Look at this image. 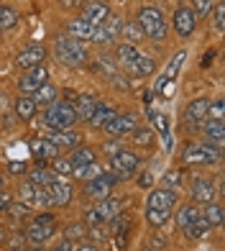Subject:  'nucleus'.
Listing matches in <instances>:
<instances>
[{
  "label": "nucleus",
  "instance_id": "nucleus-42",
  "mask_svg": "<svg viewBox=\"0 0 225 251\" xmlns=\"http://www.w3.org/2000/svg\"><path fill=\"white\" fill-rule=\"evenodd\" d=\"M110 223H112V233H126L128 226H131V218H128V215H123V213H118Z\"/></svg>",
  "mask_w": 225,
  "mask_h": 251
},
{
  "label": "nucleus",
  "instance_id": "nucleus-25",
  "mask_svg": "<svg viewBox=\"0 0 225 251\" xmlns=\"http://www.w3.org/2000/svg\"><path fill=\"white\" fill-rule=\"evenodd\" d=\"M97 108V100H92L90 95H82V98H77V105H74V113H77V121H90L92 118V113Z\"/></svg>",
  "mask_w": 225,
  "mask_h": 251
},
{
  "label": "nucleus",
  "instance_id": "nucleus-16",
  "mask_svg": "<svg viewBox=\"0 0 225 251\" xmlns=\"http://www.w3.org/2000/svg\"><path fill=\"white\" fill-rule=\"evenodd\" d=\"M44 59H46V49H44L41 44H31L28 49H23L16 56V64L23 67V70H31V67H36V64H44Z\"/></svg>",
  "mask_w": 225,
  "mask_h": 251
},
{
  "label": "nucleus",
  "instance_id": "nucleus-44",
  "mask_svg": "<svg viewBox=\"0 0 225 251\" xmlns=\"http://www.w3.org/2000/svg\"><path fill=\"white\" fill-rule=\"evenodd\" d=\"M5 213H10L13 218H23V215H28V213H31V208H28L26 202H10Z\"/></svg>",
  "mask_w": 225,
  "mask_h": 251
},
{
  "label": "nucleus",
  "instance_id": "nucleus-15",
  "mask_svg": "<svg viewBox=\"0 0 225 251\" xmlns=\"http://www.w3.org/2000/svg\"><path fill=\"white\" fill-rule=\"evenodd\" d=\"M207 110H210V100L207 98H197L187 105V113H184V121L189 123V128H197V123L207 121Z\"/></svg>",
  "mask_w": 225,
  "mask_h": 251
},
{
  "label": "nucleus",
  "instance_id": "nucleus-41",
  "mask_svg": "<svg viewBox=\"0 0 225 251\" xmlns=\"http://www.w3.org/2000/svg\"><path fill=\"white\" fill-rule=\"evenodd\" d=\"M33 192H36V185H31L28 179H26L23 185H21V190H18V195H21V202H26L28 208H31V202H33Z\"/></svg>",
  "mask_w": 225,
  "mask_h": 251
},
{
  "label": "nucleus",
  "instance_id": "nucleus-3",
  "mask_svg": "<svg viewBox=\"0 0 225 251\" xmlns=\"http://www.w3.org/2000/svg\"><path fill=\"white\" fill-rule=\"evenodd\" d=\"M54 51H56V59L67 67H82L87 62V49L82 41H77L72 36H59L54 44Z\"/></svg>",
  "mask_w": 225,
  "mask_h": 251
},
{
  "label": "nucleus",
  "instance_id": "nucleus-26",
  "mask_svg": "<svg viewBox=\"0 0 225 251\" xmlns=\"http://www.w3.org/2000/svg\"><path fill=\"white\" fill-rule=\"evenodd\" d=\"M69 164L74 169H80V167H87V164H95V151L90 149V146H77L72 159H69Z\"/></svg>",
  "mask_w": 225,
  "mask_h": 251
},
{
  "label": "nucleus",
  "instance_id": "nucleus-37",
  "mask_svg": "<svg viewBox=\"0 0 225 251\" xmlns=\"http://www.w3.org/2000/svg\"><path fill=\"white\" fill-rule=\"evenodd\" d=\"M18 24V13L13 8H8V5H3L0 8V31H8V28H13Z\"/></svg>",
  "mask_w": 225,
  "mask_h": 251
},
{
  "label": "nucleus",
  "instance_id": "nucleus-43",
  "mask_svg": "<svg viewBox=\"0 0 225 251\" xmlns=\"http://www.w3.org/2000/svg\"><path fill=\"white\" fill-rule=\"evenodd\" d=\"M164 187H166V190L182 187V172H179V169H174V172H166V175H164Z\"/></svg>",
  "mask_w": 225,
  "mask_h": 251
},
{
  "label": "nucleus",
  "instance_id": "nucleus-10",
  "mask_svg": "<svg viewBox=\"0 0 225 251\" xmlns=\"http://www.w3.org/2000/svg\"><path fill=\"white\" fill-rule=\"evenodd\" d=\"M174 28H177V33H179L182 39H187V36H192V33H195V28H197V16L192 13V8H189V5L177 8V13H174Z\"/></svg>",
  "mask_w": 225,
  "mask_h": 251
},
{
  "label": "nucleus",
  "instance_id": "nucleus-32",
  "mask_svg": "<svg viewBox=\"0 0 225 251\" xmlns=\"http://www.w3.org/2000/svg\"><path fill=\"white\" fill-rule=\"evenodd\" d=\"M56 175H51L46 167H36V169H31L28 172V182L31 185H36V187H46V185H51V179H54Z\"/></svg>",
  "mask_w": 225,
  "mask_h": 251
},
{
  "label": "nucleus",
  "instance_id": "nucleus-34",
  "mask_svg": "<svg viewBox=\"0 0 225 251\" xmlns=\"http://www.w3.org/2000/svg\"><path fill=\"white\" fill-rule=\"evenodd\" d=\"M138 54H141V51L133 47V44H120V47H118V62H120L123 70H126L128 64H133V59H136Z\"/></svg>",
  "mask_w": 225,
  "mask_h": 251
},
{
  "label": "nucleus",
  "instance_id": "nucleus-14",
  "mask_svg": "<svg viewBox=\"0 0 225 251\" xmlns=\"http://www.w3.org/2000/svg\"><path fill=\"white\" fill-rule=\"evenodd\" d=\"M138 118H136V113H126V116H115L108 126H105V131L112 133V136H128L138 128Z\"/></svg>",
  "mask_w": 225,
  "mask_h": 251
},
{
  "label": "nucleus",
  "instance_id": "nucleus-52",
  "mask_svg": "<svg viewBox=\"0 0 225 251\" xmlns=\"http://www.w3.org/2000/svg\"><path fill=\"white\" fill-rule=\"evenodd\" d=\"M151 185H154V177H151L149 172L138 177V187H143V190H146V187H151Z\"/></svg>",
  "mask_w": 225,
  "mask_h": 251
},
{
  "label": "nucleus",
  "instance_id": "nucleus-59",
  "mask_svg": "<svg viewBox=\"0 0 225 251\" xmlns=\"http://www.w3.org/2000/svg\"><path fill=\"white\" fill-rule=\"evenodd\" d=\"M141 251H154V246H143Z\"/></svg>",
  "mask_w": 225,
  "mask_h": 251
},
{
  "label": "nucleus",
  "instance_id": "nucleus-6",
  "mask_svg": "<svg viewBox=\"0 0 225 251\" xmlns=\"http://www.w3.org/2000/svg\"><path fill=\"white\" fill-rule=\"evenodd\" d=\"M110 167H112V177L115 179H128L136 169L141 167V159L133 154V151H115L110 159Z\"/></svg>",
  "mask_w": 225,
  "mask_h": 251
},
{
  "label": "nucleus",
  "instance_id": "nucleus-50",
  "mask_svg": "<svg viewBox=\"0 0 225 251\" xmlns=\"http://www.w3.org/2000/svg\"><path fill=\"white\" fill-rule=\"evenodd\" d=\"M85 233H87V226H72L67 236H69V238H77V236H85Z\"/></svg>",
  "mask_w": 225,
  "mask_h": 251
},
{
  "label": "nucleus",
  "instance_id": "nucleus-56",
  "mask_svg": "<svg viewBox=\"0 0 225 251\" xmlns=\"http://www.w3.org/2000/svg\"><path fill=\"white\" fill-rule=\"evenodd\" d=\"M212 59H215V51H207L205 56H202V67H205V70H207V67H210V62Z\"/></svg>",
  "mask_w": 225,
  "mask_h": 251
},
{
  "label": "nucleus",
  "instance_id": "nucleus-54",
  "mask_svg": "<svg viewBox=\"0 0 225 251\" xmlns=\"http://www.w3.org/2000/svg\"><path fill=\"white\" fill-rule=\"evenodd\" d=\"M10 172H13V175L26 172V164H21V162H10Z\"/></svg>",
  "mask_w": 225,
  "mask_h": 251
},
{
  "label": "nucleus",
  "instance_id": "nucleus-4",
  "mask_svg": "<svg viewBox=\"0 0 225 251\" xmlns=\"http://www.w3.org/2000/svg\"><path fill=\"white\" fill-rule=\"evenodd\" d=\"M136 24L141 26L143 36H151L156 41H161L166 36V21H164V13L159 8H141Z\"/></svg>",
  "mask_w": 225,
  "mask_h": 251
},
{
  "label": "nucleus",
  "instance_id": "nucleus-22",
  "mask_svg": "<svg viewBox=\"0 0 225 251\" xmlns=\"http://www.w3.org/2000/svg\"><path fill=\"white\" fill-rule=\"evenodd\" d=\"M118 113H115V108L112 105H105V102H97V108H95V113H92V118H90V123L95 126V128H105V126L115 118Z\"/></svg>",
  "mask_w": 225,
  "mask_h": 251
},
{
  "label": "nucleus",
  "instance_id": "nucleus-62",
  "mask_svg": "<svg viewBox=\"0 0 225 251\" xmlns=\"http://www.w3.org/2000/svg\"><path fill=\"white\" fill-rule=\"evenodd\" d=\"M10 251H18V249H10Z\"/></svg>",
  "mask_w": 225,
  "mask_h": 251
},
{
  "label": "nucleus",
  "instance_id": "nucleus-51",
  "mask_svg": "<svg viewBox=\"0 0 225 251\" xmlns=\"http://www.w3.org/2000/svg\"><path fill=\"white\" fill-rule=\"evenodd\" d=\"M10 202H13V200H10V195H8L5 190H3V192H0V213H5Z\"/></svg>",
  "mask_w": 225,
  "mask_h": 251
},
{
  "label": "nucleus",
  "instance_id": "nucleus-23",
  "mask_svg": "<svg viewBox=\"0 0 225 251\" xmlns=\"http://www.w3.org/2000/svg\"><path fill=\"white\" fill-rule=\"evenodd\" d=\"M67 33H69L72 39H77V41H87V39H92L95 28L90 24H85L82 18H74V21H69V26H67Z\"/></svg>",
  "mask_w": 225,
  "mask_h": 251
},
{
  "label": "nucleus",
  "instance_id": "nucleus-20",
  "mask_svg": "<svg viewBox=\"0 0 225 251\" xmlns=\"http://www.w3.org/2000/svg\"><path fill=\"white\" fill-rule=\"evenodd\" d=\"M212 195H215V187H212V182L207 179V177H195L192 179V198L197 200V202H212Z\"/></svg>",
  "mask_w": 225,
  "mask_h": 251
},
{
  "label": "nucleus",
  "instance_id": "nucleus-49",
  "mask_svg": "<svg viewBox=\"0 0 225 251\" xmlns=\"http://www.w3.org/2000/svg\"><path fill=\"white\" fill-rule=\"evenodd\" d=\"M33 223H41V226H51V223H54V215H51V213H39L36 218H33Z\"/></svg>",
  "mask_w": 225,
  "mask_h": 251
},
{
  "label": "nucleus",
  "instance_id": "nucleus-39",
  "mask_svg": "<svg viewBox=\"0 0 225 251\" xmlns=\"http://www.w3.org/2000/svg\"><path fill=\"white\" fill-rule=\"evenodd\" d=\"M72 172L80 177V179H87L90 182V179H95L97 175H103V167L95 162V164H87V167H80V169H72Z\"/></svg>",
  "mask_w": 225,
  "mask_h": 251
},
{
  "label": "nucleus",
  "instance_id": "nucleus-60",
  "mask_svg": "<svg viewBox=\"0 0 225 251\" xmlns=\"http://www.w3.org/2000/svg\"><path fill=\"white\" fill-rule=\"evenodd\" d=\"M0 192H3V175H0Z\"/></svg>",
  "mask_w": 225,
  "mask_h": 251
},
{
  "label": "nucleus",
  "instance_id": "nucleus-7",
  "mask_svg": "<svg viewBox=\"0 0 225 251\" xmlns=\"http://www.w3.org/2000/svg\"><path fill=\"white\" fill-rule=\"evenodd\" d=\"M44 82H49V70H46V64H36L31 70H26V75L18 79V90H21V95H33Z\"/></svg>",
  "mask_w": 225,
  "mask_h": 251
},
{
  "label": "nucleus",
  "instance_id": "nucleus-13",
  "mask_svg": "<svg viewBox=\"0 0 225 251\" xmlns=\"http://www.w3.org/2000/svg\"><path fill=\"white\" fill-rule=\"evenodd\" d=\"M149 123H151V131L161 136L164 149H166V151H172V126H169V118L164 116V113L149 110Z\"/></svg>",
  "mask_w": 225,
  "mask_h": 251
},
{
  "label": "nucleus",
  "instance_id": "nucleus-48",
  "mask_svg": "<svg viewBox=\"0 0 225 251\" xmlns=\"http://www.w3.org/2000/svg\"><path fill=\"white\" fill-rule=\"evenodd\" d=\"M207 118H212V121H220V123H223V102H210Z\"/></svg>",
  "mask_w": 225,
  "mask_h": 251
},
{
  "label": "nucleus",
  "instance_id": "nucleus-36",
  "mask_svg": "<svg viewBox=\"0 0 225 251\" xmlns=\"http://www.w3.org/2000/svg\"><path fill=\"white\" fill-rule=\"evenodd\" d=\"M202 218H205L212 228H218V226L223 223V208H220V205H215V202H207V208H205V213H202Z\"/></svg>",
  "mask_w": 225,
  "mask_h": 251
},
{
  "label": "nucleus",
  "instance_id": "nucleus-12",
  "mask_svg": "<svg viewBox=\"0 0 225 251\" xmlns=\"http://www.w3.org/2000/svg\"><path fill=\"white\" fill-rule=\"evenodd\" d=\"M112 185H115V177L112 175H97L95 179H90L87 182V187H85V192L90 198H97V200H105V198H110V190H112Z\"/></svg>",
  "mask_w": 225,
  "mask_h": 251
},
{
  "label": "nucleus",
  "instance_id": "nucleus-29",
  "mask_svg": "<svg viewBox=\"0 0 225 251\" xmlns=\"http://www.w3.org/2000/svg\"><path fill=\"white\" fill-rule=\"evenodd\" d=\"M202 131H205V136H207V141H210V144L223 146L225 128H223V123H220V121H207L205 126H202Z\"/></svg>",
  "mask_w": 225,
  "mask_h": 251
},
{
  "label": "nucleus",
  "instance_id": "nucleus-27",
  "mask_svg": "<svg viewBox=\"0 0 225 251\" xmlns=\"http://www.w3.org/2000/svg\"><path fill=\"white\" fill-rule=\"evenodd\" d=\"M31 144H33L31 149H33V154H36V159H54L56 151H59V149L51 144V139H33Z\"/></svg>",
  "mask_w": 225,
  "mask_h": 251
},
{
  "label": "nucleus",
  "instance_id": "nucleus-55",
  "mask_svg": "<svg viewBox=\"0 0 225 251\" xmlns=\"http://www.w3.org/2000/svg\"><path fill=\"white\" fill-rule=\"evenodd\" d=\"M54 251H74V246H72V241H69V238H67V241H62V244L56 246Z\"/></svg>",
  "mask_w": 225,
  "mask_h": 251
},
{
  "label": "nucleus",
  "instance_id": "nucleus-19",
  "mask_svg": "<svg viewBox=\"0 0 225 251\" xmlns=\"http://www.w3.org/2000/svg\"><path fill=\"white\" fill-rule=\"evenodd\" d=\"M54 231H56V228H54V223H51V226L31 223V226L26 228V238H28V241H31L33 246H44V244H46L49 238L54 236Z\"/></svg>",
  "mask_w": 225,
  "mask_h": 251
},
{
  "label": "nucleus",
  "instance_id": "nucleus-61",
  "mask_svg": "<svg viewBox=\"0 0 225 251\" xmlns=\"http://www.w3.org/2000/svg\"><path fill=\"white\" fill-rule=\"evenodd\" d=\"M31 251H44V249H31Z\"/></svg>",
  "mask_w": 225,
  "mask_h": 251
},
{
  "label": "nucleus",
  "instance_id": "nucleus-58",
  "mask_svg": "<svg viewBox=\"0 0 225 251\" xmlns=\"http://www.w3.org/2000/svg\"><path fill=\"white\" fill-rule=\"evenodd\" d=\"M62 5H67V8H72V5H77V0H62Z\"/></svg>",
  "mask_w": 225,
  "mask_h": 251
},
{
  "label": "nucleus",
  "instance_id": "nucleus-31",
  "mask_svg": "<svg viewBox=\"0 0 225 251\" xmlns=\"http://www.w3.org/2000/svg\"><path fill=\"white\" fill-rule=\"evenodd\" d=\"M16 113H18L21 121H31L33 113H36V102H33V98L21 95V98L16 100Z\"/></svg>",
  "mask_w": 225,
  "mask_h": 251
},
{
  "label": "nucleus",
  "instance_id": "nucleus-2",
  "mask_svg": "<svg viewBox=\"0 0 225 251\" xmlns=\"http://www.w3.org/2000/svg\"><path fill=\"white\" fill-rule=\"evenodd\" d=\"M44 123L49 126L51 131H69L72 126L77 123V113H74V105H69V102H51V105H46V110H44Z\"/></svg>",
  "mask_w": 225,
  "mask_h": 251
},
{
  "label": "nucleus",
  "instance_id": "nucleus-57",
  "mask_svg": "<svg viewBox=\"0 0 225 251\" xmlns=\"http://www.w3.org/2000/svg\"><path fill=\"white\" fill-rule=\"evenodd\" d=\"M74 251H97L92 244H85V246H80V249H74Z\"/></svg>",
  "mask_w": 225,
  "mask_h": 251
},
{
  "label": "nucleus",
  "instance_id": "nucleus-1",
  "mask_svg": "<svg viewBox=\"0 0 225 251\" xmlns=\"http://www.w3.org/2000/svg\"><path fill=\"white\" fill-rule=\"evenodd\" d=\"M177 208V192L174 190H154L146 202V221L154 228L166 226V221L172 218V210Z\"/></svg>",
  "mask_w": 225,
  "mask_h": 251
},
{
  "label": "nucleus",
  "instance_id": "nucleus-8",
  "mask_svg": "<svg viewBox=\"0 0 225 251\" xmlns=\"http://www.w3.org/2000/svg\"><path fill=\"white\" fill-rule=\"evenodd\" d=\"M184 62H187V51H177L174 59L169 62V67L164 70V75L156 79V85H154V93H156V95H164V93H166V85L172 82V79H177V75L182 72V64H184Z\"/></svg>",
  "mask_w": 225,
  "mask_h": 251
},
{
  "label": "nucleus",
  "instance_id": "nucleus-28",
  "mask_svg": "<svg viewBox=\"0 0 225 251\" xmlns=\"http://www.w3.org/2000/svg\"><path fill=\"white\" fill-rule=\"evenodd\" d=\"M31 98H33V102H36V108H39V105H51V102L56 100V87L49 85V82H44Z\"/></svg>",
  "mask_w": 225,
  "mask_h": 251
},
{
  "label": "nucleus",
  "instance_id": "nucleus-17",
  "mask_svg": "<svg viewBox=\"0 0 225 251\" xmlns=\"http://www.w3.org/2000/svg\"><path fill=\"white\" fill-rule=\"evenodd\" d=\"M46 190H49V195H51V202L59 205V208L72 200V187H69V182H64L59 175L51 179V185H46Z\"/></svg>",
  "mask_w": 225,
  "mask_h": 251
},
{
  "label": "nucleus",
  "instance_id": "nucleus-47",
  "mask_svg": "<svg viewBox=\"0 0 225 251\" xmlns=\"http://www.w3.org/2000/svg\"><path fill=\"white\" fill-rule=\"evenodd\" d=\"M97 70H100V72H105L108 77H115V75H118V70L112 67L110 59H97Z\"/></svg>",
  "mask_w": 225,
  "mask_h": 251
},
{
  "label": "nucleus",
  "instance_id": "nucleus-35",
  "mask_svg": "<svg viewBox=\"0 0 225 251\" xmlns=\"http://www.w3.org/2000/svg\"><path fill=\"white\" fill-rule=\"evenodd\" d=\"M120 33L126 36V44H138V41L143 39V31H141V26L136 24V21L123 24V26H120Z\"/></svg>",
  "mask_w": 225,
  "mask_h": 251
},
{
  "label": "nucleus",
  "instance_id": "nucleus-11",
  "mask_svg": "<svg viewBox=\"0 0 225 251\" xmlns=\"http://www.w3.org/2000/svg\"><path fill=\"white\" fill-rule=\"evenodd\" d=\"M123 205H126L123 198H105V200H100L92 210H95L100 223H110L118 213H123Z\"/></svg>",
  "mask_w": 225,
  "mask_h": 251
},
{
  "label": "nucleus",
  "instance_id": "nucleus-46",
  "mask_svg": "<svg viewBox=\"0 0 225 251\" xmlns=\"http://www.w3.org/2000/svg\"><path fill=\"white\" fill-rule=\"evenodd\" d=\"M72 169H74V167L69 164V159H64V162H62V159H56V162H54V172L59 175V177H62V175H72Z\"/></svg>",
  "mask_w": 225,
  "mask_h": 251
},
{
  "label": "nucleus",
  "instance_id": "nucleus-38",
  "mask_svg": "<svg viewBox=\"0 0 225 251\" xmlns=\"http://www.w3.org/2000/svg\"><path fill=\"white\" fill-rule=\"evenodd\" d=\"M133 141H136L138 146H151V141H154L151 126H138V128L133 131Z\"/></svg>",
  "mask_w": 225,
  "mask_h": 251
},
{
  "label": "nucleus",
  "instance_id": "nucleus-24",
  "mask_svg": "<svg viewBox=\"0 0 225 251\" xmlns=\"http://www.w3.org/2000/svg\"><path fill=\"white\" fill-rule=\"evenodd\" d=\"M126 70H128V72H133V75H138V77H146V75H151V72L156 70V64H154L151 56L138 54L136 59H133V64H128Z\"/></svg>",
  "mask_w": 225,
  "mask_h": 251
},
{
  "label": "nucleus",
  "instance_id": "nucleus-9",
  "mask_svg": "<svg viewBox=\"0 0 225 251\" xmlns=\"http://www.w3.org/2000/svg\"><path fill=\"white\" fill-rule=\"evenodd\" d=\"M120 26H123V21L118 16H108L103 24L95 28L92 41H97V44H112V41L120 36Z\"/></svg>",
  "mask_w": 225,
  "mask_h": 251
},
{
  "label": "nucleus",
  "instance_id": "nucleus-53",
  "mask_svg": "<svg viewBox=\"0 0 225 251\" xmlns=\"http://www.w3.org/2000/svg\"><path fill=\"white\" fill-rule=\"evenodd\" d=\"M126 244H128L126 233H115V249H118V251H123V249H126Z\"/></svg>",
  "mask_w": 225,
  "mask_h": 251
},
{
  "label": "nucleus",
  "instance_id": "nucleus-21",
  "mask_svg": "<svg viewBox=\"0 0 225 251\" xmlns=\"http://www.w3.org/2000/svg\"><path fill=\"white\" fill-rule=\"evenodd\" d=\"M80 141H82V136L77 133V131H56V136L51 139V144L56 146V149H77L80 146Z\"/></svg>",
  "mask_w": 225,
  "mask_h": 251
},
{
  "label": "nucleus",
  "instance_id": "nucleus-18",
  "mask_svg": "<svg viewBox=\"0 0 225 251\" xmlns=\"http://www.w3.org/2000/svg\"><path fill=\"white\" fill-rule=\"evenodd\" d=\"M110 16V10H108V5L105 3H100V0H97V3H87L85 8H82V21H85V24H90V26H92V28H97L100 24H103V21Z\"/></svg>",
  "mask_w": 225,
  "mask_h": 251
},
{
  "label": "nucleus",
  "instance_id": "nucleus-45",
  "mask_svg": "<svg viewBox=\"0 0 225 251\" xmlns=\"http://www.w3.org/2000/svg\"><path fill=\"white\" fill-rule=\"evenodd\" d=\"M212 13H215V28L223 31V28H225V5H223V3L212 5Z\"/></svg>",
  "mask_w": 225,
  "mask_h": 251
},
{
  "label": "nucleus",
  "instance_id": "nucleus-5",
  "mask_svg": "<svg viewBox=\"0 0 225 251\" xmlns=\"http://www.w3.org/2000/svg\"><path fill=\"white\" fill-rule=\"evenodd\" d=\"M220 159V146L215 144H187V149L182 151L184 164H215Z\"/></svg>",
  "mask_w": 225,
  "mask_h": 251
},
{
  "label": "nucleus",
  "instance_id": "nucleus-40",
  "mask_svg": "<svg viewBox=\"0 0 225 251\" xmlns=\"http://www.w3.org/2000/svg\"><path fill=\"white\" fill-rule=\"evenodd\" d=\"M212 0H195V8H192V13L197 16V18H207L210 13H212Z\"/></svg>",
  "mask_w": 225,
  "mask_h": 251
},
{
  "label": "nucleus",
  "instance_id": "nucleus-33",
  "mask_svg": "<svg viewBox=\"0 0 225 251\" xmlns=\"http://www.w3.org/2000/svg\"><path fill=\"white\" fill-rule=\"evenodd\" d=\"M210 231H212V226H210L205 218H202V215H200V218H197L195 223H189V226L184 228V233H187L189 238H205Z\"/></svg>",
  "mask_w": 225,
  "mask_h": 251
},
{
  "label": "nucleus",
  "instance_id": "nucleus-30",
  "mask_svg": "<svg viewBox=\"0 0 225 251\" xmlns=\"http://www.w3.org/2000/svg\"><path fill=\"white\" fill-rule=\"evenodd\" d=\"M200 215H202L200 208H195V205H184V208H179V213H177V226L184 231V228H187L189 223H195Z\"/></svg>",
  "mask_w": 225,
  "mask_h": 251
}]
</instances>
